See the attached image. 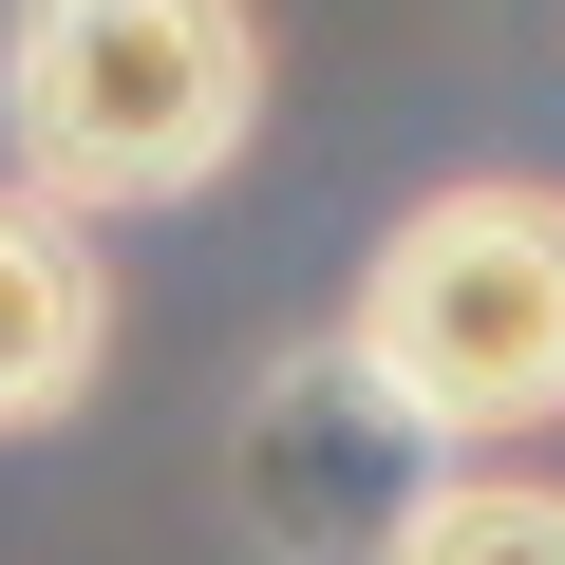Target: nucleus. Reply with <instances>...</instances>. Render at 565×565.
Segmentation results:
<instances>
[{
	"label": "nucleus",
	"mask_w": 565,
	"mask_h": 565,
	"mask_svg": "<svg viewBox=\"0 0 565 565\" xmlns=\"http://www.w3.org/2000/svg\"><path fill=\"white\" fill-rule=\"evenodd\" d=\"M340 396H377L434 452L546 434L565 415V189L471 170V189L396 207L377 264H359V302H340Z\"/></svg>",
	"instance_id": "f257e3e1"
},
{
	"label": "nucleus",
	"mask_w": 565,
	"mask_h": 565,
	"mask_svg": "<svg viewBox=\"0 0 565 565\" xmlns=\"http://www.w3.org/2000/svg\"><path fill=\"white\" fill-rule=\"evenodd\" d=\"M377 565H565V490H546V471H452V490L396 509Z\"/></svg>",
	"instance_id": "20e7f679"
},
{
	"label": "nucleus",
	"mask_w": 565,
	"mask_h": 565,
	"mask_svg": "<svg viewBox=\"0 0 565 565\" xmlns=\"http://www.w3.org/2000/svg\"><path fill=\"white\" fill-rule=\"evenodd\" d=\"M76 226H95V207L0 189V434L76 415V396H95V359H114V264H95Z\"/></svg>",
	"instance_id": "7ed1b4c3"
},
{
	"label": "nucleus",
	"mask_w": 565,
	"mask_h": 565,
	"mask_svg": "<svg viewBox=\"0 0 565 565\" xmlns=\"http://www.w3.org/2000/svg\"><path fill=\"white\" fill-rule=\"evenodd\" d=\"M264 114L245 0H20L0 39V151L57 207H189Z\"/></svg>",
	"instance_id": "f03ea898"
}]
</instances>
